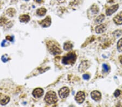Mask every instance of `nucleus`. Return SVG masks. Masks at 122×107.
<instances>
[{"label": "nucleus", "instance_id": "1", "mask_svg": "<svg viewBox=\"0 0 122 107\" xmlns=\"http://www.w3.org/2000/svg\"><path fill=\"white\" fill-rule=\"evenodd\" d=\"M58 97L54 91H50L47 93L45 97V101L49 104H54L58 101Z\"/></svg>", "mask_w": 122, "mask_h": 107}, {"label": "nucleus", "instance_id": "2", "mask_svg": "<svg viewBox=\"0 0 122 107\" xmlns=\"http://www.w3.org/2000/svg\"><path fill=\"white\" fill-rule=\"evenodd\" d=\"M76 56L74 53H70L63 57L62 62L64 65H72L75 63Z\"/></svg>", "mask_w": 122, "mask_h": 107}, {"label": "nucleus", "instance_id": "3", "mask_svg": "<svg viewBox=\"0 0 122 107\" xmlns=\"http://www.w3.org/2000/svg\"><path fill=\"white\" fill-rule=\"evenodd\" d=\"M85 100V93L82 91H79L75 97V100L76 101V102L79 104H81L84 102Z\"/></svg>", "mask_w": 122, "mask_h": 107}, {"label": "nucleus", "instance_id": "4", "mask_svg": "<svg viewBox=\"0 0 122 107\" xmlns=\"http://www.w3.org/2000/svg\"><path fill=\"white\" fill-rule=\"evenodd\" d=\"M70 90L67 87H63L59 91V95L61 98H65L69 95Z\"/></svg>", "mask_w": 122, "mask_h": 107}, {"label": "nucleus", "instance_id": "5", "mask_svg": "<svg viewBox=\"0 0 122 107\" xmlns=\"http://www.w3.org/2000/svg\"><path fill=\"white\" fill-rule=\"evenodd\" d=\"M49 50L51 53L53 55H58L61 52V50L55 44H51L49 46Z\"/></svg>", "mask_w": 122, "mask_h": 107}, {"label": "nucleus", "instance_id": "6", "mask_svg": "<svg viewBox=\"0 0 122 107\" xmlns=\"http://www.w3.org/2000/svg\"><path fill=\"white\" fill-rule=\"evenodd\" d=\"M119 8V5L117 4V5H113L112 6L110 7L107 9L106 10V15L107 16H110L114 13H115L116 11L117 10V9H118Z\"/></svg>", "mask_w": 122, "mask_h": 107}, {"label": "nucleus", "instance_id": "7", "mask_svg": "<svg viewBox=\"0 0 122 107\" xmlns=\"http://www.w3.org/2000/svg\"><path fill=\"white\" fill-rule=\"evenodd\" d=\"M91 98L95 101H99L101 99V93L99 91L94 90L91 93Z\"/></svg>", "mask_w": 122, "mask_h": 107}, {"label": "nucleus", "instance_id": "8", "mask_svg": "<svg viewBox=\"0 0 122 107\" xmlns=\"http://www.w3.org/2000/svg\"><path fill=\"white\" fill-rule=\"evenodd\" d=\"M88 63L87 61H84L82 62L80 64L79 66L78 70L80 72H84L88 68Z\"/></svg>", "mask_w": 122, "mask_h": 107}, {"label": "nucleus", "instance_id": "9", "mask_svg": "<svg viewBox=\"0 0 122 107\" xmlns=\"http://www.w3.org/2000/svg\"><path fill=\"white\" fill-rule=\"evenodd\" d=\"M51 19L50 17H47L46 19H44V20H42L40 22V25L42 27H44V28H46V27H48L50 26L51 24Z\"/></svg>", "mask_w": 122, "mask_h": 107}, {"label": "nucleus", "instance_id": "10", "mask_svg": "<svg viewBox=\"0 0 122 107\" xmlns=\"http://www.w3.org/2000/svg\"><path fill=\"white\" fill-rule=\"evenodd\" d=\"M44 95V90L41 88H36L33 91V95L35 97L39 98Z\"/></svg>", "mask_w": 122, "mask_h": 107}, {"label": "nucleus", "instance_id": "11", "mask_svg": "<svg viewBox=\"0 0 122 107\" xmlns=\"http://www.w3.org/2000/svg\"><path fill=\"white\" fill-rule=\"evenodd\" d=\"M113 21L116 24H122V12H121L117 15H116V16L114 17Z\"/></svg>", "mask_w": 122, "mask_h": 107}, {"label": "nucleus", "instance_id": "12", "mask_svg": "<svg viewBox=\"0 0 122 107\" xmlns=\"http://www.w3.org/2000/svg\"><path fill=\"white\" fill-rule=\"evenodd\" d=\"M96 32L98 34H101L103 33L106 30V25L100 24L96 27Z\"/></svg>", "mask_w": 122, "mask_h": 107}, {"label": "nucleus", "instance_id": "13", "mask_svg": "<svg viewBox=\"0 0 122 107\" xmlns=\"http://www.w3.org/2000/svg\"><path fill=\"white\" fill-rule=\"evenodd\" d=\"M19 19L21 22L27 23L30 20V17L27 15H21V16L19 17Z\"/></svg>", "mask_w": 122, "mask_h": 107}, {"label": "nucleus", "instance_id": "14", "mask_svg": "<svg viewBox=\"0 0 122 107\" xmlns=\"http://www.w3.org/2000/svg\"><path fill=\"white\" fill-rule=\"evenodd\" d=\"M46 12H47V10L46 9L44 8H39L37 10L36 14L37 15H39V16H43L46 14Z\"/></svg>", "mask_w": 122, "mask_h": 107}, {"label": "nucleus", "instance_id": "15", "mask_svg": "<svg viewBox=\"0 0 122 107\" xmlns=\"http://www.w3.org/2000/svg\"><path fill=\"white\" fill-rule=\"evenodd\" d=\"M9 101H10L9 97L5 96L0 100V104L2 105V106H5V105H6L9 102Z\"/></svg>", "mask_w": 122, "mask_h": 107}, {"label": "nucleus", "instance_id": "16", "mask_svg": "<svg viewBox=\"0 0 122 107\" xmlns=\"http://www.w3.org/2000/svg\"><path fill=\"white\" fill-rule=\"evenodd\" d=\"M105 18V16H104V15H100V16H98L97 17L95 22H96V23H97V24H100V23L103 22Z\"/></svg>", "mask_w": 122, "mask_h": 107}, {"label": "nucleus", "instance_id": "17", "mask_svg": "<svg viewBox=\"0 0 122 107\" xmlns=\"http://www.w3.org/2000/svg\"><path fill=\"white\" fill-rule=\"evenodd\" d=\"M73 48V45L70 42H66L64 44V49L65 50H71Z\"/></svg>", "mask_w": 122, "mask_h": 107}, {"label": "nucleus", "instance_id": "18", "mask_svg": "<svg viewBox=\"0 0 122 107\" xmlns=\"http://www.w3.org/2000/svg\"><path fill=\"white\" fill-rule=\"evenodd\" d=\"M16 13V11L14 9L9 8L7 10V14L10 17H13Z\"/></svg>", "mask_w": 122, "mask_h": 107}, {"label": "nucleus", "instance_id": "19", "mask_svg": "<svg viewBox=\"0 0 122 107\" xmlns=\"http://www.w3.org/2000/svg\"><path fill=\"white\" fill-rule=\"evenodd\" d=\"M117 48L119 52H122V38L120 39L118 42Z\"/></svg>", "mask_w": 122, "mask_h": 107}, {"label": "nucleus", "instance_id": "20", "mask_svg": "<svg viewBox=\"0 0 122 107\" xmlns=\"http://www.w3.org/2000/svg\"><path fill=\"white\" fill-rule=\"evenodd\" d=\"M91 11L92 13H93L94 14H97L99 11V9H98V7L97 5H93L91 8Z\"/></svg>", "mask_w": 122, "mask_h": 107}, {"label": "nucleus", "instance_id": "21", "mask_svg": "<svg viewBox=\"0 0 122 107\" xmlns=\"http://www.w3.org/2000/svg\"><path fill=\"white\" fill-rule=\"evenodd\" d=\"M113 34L116 37H119L122 34V31L121 30H116L113 32Z\"/></svg>", "mask_w": 122, "mask_h": 107}, {"label": "nucleus", "instance_id": "22", "mask_svg": "<svg viewBox=\"0 0 122 107\" xmlns=\"http://www.w3.org/2000/svg\"><path fill=\"white\" fill-rule=\"evenodd\" d=\"M7 23V19L5 18H0V26H2Z\"/></svg>", "mask_w": 122, "mask_h": 107}, {"label": "nucleus", "instance_id": "23", "mask_svg": "<svg viewBox=\"0 0 122 107\" xmlns=\"http://www.w3.org/2000/svg\"><path fill=\"white\" fill-rule=\"evenodd\" d=\"M9 60V58L8 57V56L7 55H4L2 56V61L3 62H7V61H8Z\"/></svg>", "mask_w": 122, "mask_h": 107}, {"label": "nucleus", "instance_id": "24", "mask_svg": "<svg viewBox=\"0 0 122 107\" xmlns=\"http://www.w3.org/2000/svg\"><path fill=\"white\" fill-rule=\"evenodd\" d=\"M103 68L104 71L106 72V73H107V72H108V71L109 70V66L107 65V64H103Z\"/></svg>", "mask_w": 122, "mask_h": 107}, {"label": "nucleus", "instance_id": "25", "mask_svg": "<svg viewBox=\"0 0 122 107\" xmlns=\"http://www.w3.org/2000/svg\"><path fill=\"white\" fill-rule=\"evenodd\" d=\"M120 95H121V91L118 90V89L116 90L115 93H114V96H115L116 97H118V96H119Z\"/></svg>", "mask_w": 122, "mask_h": 107}, {"label": "nucleus", "instance_id": "26", "mask_svg": "<svg viewBox=\"0 0 122 107\" xmlns=\"http://www.w3.org/2000/svg\"><path fill=\"white\" fill-rule=\"evenodd\" d=\"M82 77H83V79H85V80H87V79H90V76L88 75V74H84L83 75V76H82Z\"/></svg>", "mask_w": 122, "mask_h": 107}, {"label": "nucleus", "instance_id": "27", "mask_svg": "<svg viewBox=\"0 0 122 107\" xmlns=\"http://www.w3.org/2000/svg\"><path fill=\"white\" fill-rule=\"evenodd\" d=\"M6 40L10 41H13V37L10 36H7L6 37Z\"/></svg>", "mask_w": 122, "mask_h": 107}, {"label": "nucleus", "instance_id": "28", "mask_svg": "<svg viewBox=\"0 0 122 107\" xmlns=\"http://www.w3.org/2000/svg\"><path fill=\"white\" fill-rule=\"evenodd\" d=\"M6 43H7V41L6 40H3V41L1 45L2 47H5V44H6Z\"/></svg>", "mask_w": 122, "mask_h": 107}, {"label": "nucleus", "instance_id": "29", "mask_svg": "<svg viewBox=\"0 0 122 107\" xmlns=\"http://www.w3.org/2000/svg\"><path fill=\"white\" fill-rule=\"evenodd\" d=\"M114 1V0H107V2L108 3H111V2H113Z\"/></svg>", "mask_w": 122, "mask_h": 107}, {"label": "nucleus", "instance_id": "30", "mask_svg": "<svg viewBox=\"0 0 122 107\" xmlns=\"http://www.w3.org/2000/svg\"><path fill=\"white\" fill-rule=\"evenodd\" d=\"M41 1H42V0H36V1L37 2H38V3H40L41 2Z\"/></svg>", "mask_w": 122, "mask_h": 107}, {"label": "nucleus", "instance_id": "31", "mask_svg": "<svg viewBox=\"0 0 122 107\" xmlns=\"http://www.w3.org/2000/svg\"><path fill=\"white\" fill-rule=\"evenodd\" d=\"M116 107H122V106H121V105H119V106H117Z\"/></svg>", "mask_w": 122, "mask_h": 107}, {"label": "nucleus", "instance_id": "32", "mask_svg": "<svg viewBox=\"0 0 122 107\" xmlns=\"http://www.w3.org/2000/svg\"><path fill=\"white\" fill-rule=\"evenodd\" d=\"M121 63L122 64V58L121 60Z\"/></svg>", "mask_w": 122, "mask_h": 107}, {"label": "nucleus", "instance_id": "33", "mask_svg": "<svg viewBox=\"0 0 122 107\" xmlns=\"http://www.w3.org/2000/svg\"><path fill=\"white\" fill-rule=\"evenodd\" d=\"M70 107H74V106H70Z\"/></svg>", "mask_w": 122, "mask_h": 107}, {"label": "nucleus", "instance_id": "34", "mask_svg": "<svg viewBox=\"0 0 122 107\" xmlns=\"http://www.w3.org/2000/svg\"><path fill=\"white\" fill-rule=\"evenodd\" d=\"M25 1H29V0H25Z\"/></svg>", "mask_w": 122, "mask_h": 107}, {"label": "nucleus", "instance_id": "35", "mask_svg": "<svg viewBox=\"0 0 122 107\" xmlns=\"http://www.w3.org/2000/svg\"></svg>", "mask_w": 122, "mask_h": 107}, {"label": "nucleus", "instance_id": "36", "mask_svg": "<svg viewBox=\"0 0 122 107\" xmlns=\"http://www.w3.org/2000/svg\"><path fill=\"white\" fill-rule=\"evenodd\" d=\"M58 1H61V0H58Z\"/></svg>", "mask_w": 122, "mask_h": 107}]
</instances>
